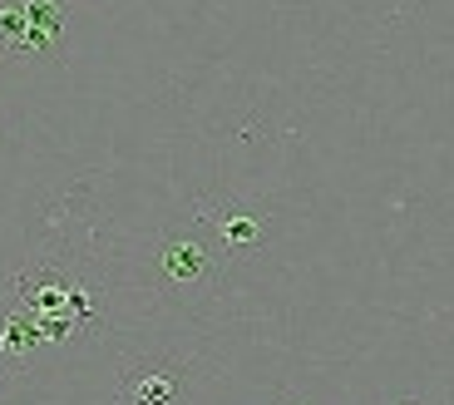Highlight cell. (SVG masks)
<instances>
[{"label":"cell","mask_w":454,"mask_h":405,"mask_svg":"<svg viewBox=\"0 0 454 405\" xmlns=\"http://www.w3.org/2000/svg\"><path fill=\"white\" fill-rule=\"evenodd\" d=\"M15 287H20V297H25V316L40 327L45 341H59L74 327L94 322L90 292L74 287V282H65V277H55V272H25V277H15Z\"/></svg>","instance_id":"6da1fadb"},{"label":"cell","mask_w":454,"mask_h":405,"mask_svg":"<svg viewBox=\"0 0 454 405\" xmlns=\"http://www.w3.org/2000/svg\"><path fill=\"white\" fill-rule=\"evenodd\" d=\"M119 395L124 405H183V371L178 366H124Z\"/></svg>","instance_id":"7a4b0ae2"},{"label":"cell","mask_w":454,"mask_h":405,"mask_svg":"<svg viewBox=\"0 0 454 405\" xmlns=\"http://www.w3.org/2000/svg\"><path fill=\"white\" fill-rule=\"evenodd\" d=\"M159 267H163V282H168V287H213V258H207L203 242H188V237L168 242Z\"/></svg>","instance_id":"3957f363"},{"label":"cell","mask_w":454,"mask_h":405,"mask_svg":"<svg viewBox=\"0 0 454 405\" xmlns=\"http://www.w3.org/2000/svg\"><path fill=\"white\" fill-rule=\"evenodd\" d=\"M0 45H5V55H30V20H25V5H0Z\"/></svg>","instance_id":"52a82bcc"},{"label":"cell","mask_w":454,"mask_h":405,"mask_svg":"<svg viewBox=\"0 0 454 405\" xmlns=\"http://www.w3.org/2000/svg\"><path fill=\"white\" fill-rule=\"evenodd\" d=\"M213 227H217V242H223L232 258H247L262 237H267V223H262L257 213H217Z\"/></svg>","instance_id":"5b68a950"},{"label":"cell","mask_w":454,"mask_h":405,"mask_svg":"<svg viewBox=\"0 0 454 405\" xmlns=\"http://www.w3.org/2000/svg\"><path fill=\"white\" fill-rule=\"evenodd\" d=\"M35 341H45L40 337V327H35L30 316H5V327H0V356L5 361H15V356H30V346Z\"/></svg>","instance_id":"8992f818"},{"label":"cell","mask_w":454,"mask_h":405,"mask_svg":"<svg viewBox=\"0 0 454 405\" xmlns=\"http://www.w3.org/2000/svg\"><path fill=\"white\" fill-rule=\"evenodd\" d=\"M400 405H415V401H400Z\"/></svg>","instance_id":"ba28073f"},{"label":"cell","mask_w":454,"mask_h":405,"mask_svg":"<svg viewBox=\"0 0 454 405\" xmlns=\"http://www.w3.org/2000/svg\"><path fill=\"white\" fill-rule=\"evenodd\" d=\"M25 20H30V55H55L59 35H65V0H20Z\"/></svg>","instance_id":"277c9868"}]
</instances>
